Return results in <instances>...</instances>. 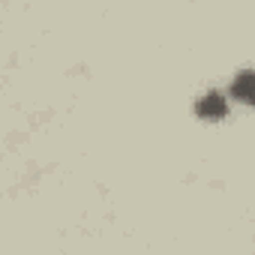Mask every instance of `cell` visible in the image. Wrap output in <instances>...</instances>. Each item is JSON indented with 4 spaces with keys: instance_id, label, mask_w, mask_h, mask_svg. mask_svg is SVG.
<instances>
[{
    "instance_id": "cell-1",
    "label": "cell",
    "mask_w": 255,
    "mask_h": 255,
    "mask_svg": "<svg viewBox=\"0 0 255 255\" xmlns=\"http://www.w3.org/2000/svg\"><path fill=\"white\" fill-rule=\"evenodd\" d=\"M195 111H198L201 117L216 120V117H222V114H225V96H222V93H216V90H210V93H204V96L195 102Z\"/></svg>"
},
{
    "instance_id": "cell-2",
    "label": "cell",
    "mask_w": 255,
    "mask_h": 255,
    "mask_svg": "<svg viewBox=\"0 0 255 255\" xmlns=\"http://www.w3.org/2000/svg\"><path fill=\"white\" fill-rule=\"evenodd\" d=\"M231 93H234L237 99H243V102H252V105H255V72H252V69L240 72V75L231 81Z\"/></svg>"
}]
</instances>
